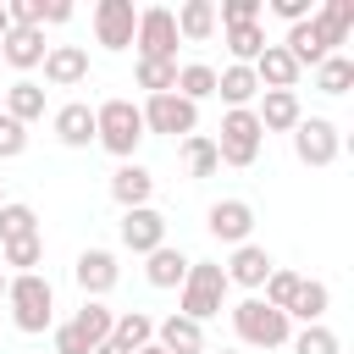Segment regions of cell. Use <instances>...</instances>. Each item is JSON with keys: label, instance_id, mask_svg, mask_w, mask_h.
Masks as SVG:
<instances>
[{"label": "cell", "instance_id": "43", "mask_svg": "<svg viewBox=\"0 0 354 354\" xmlns=\"http://www.w3.org/2000/svg\"><path fill=\"white\" fill-rule=\"evenodd\" d=\"M6 33H11V17H6V6H0V39H6Z\"/></svg>", "mask_w": 354, "mask_h": 354}, {"label": "cell", "instance_id": "33", "mask_svg": "<svg viewBox=\"0 0 354 354\" xmlns=\"http://www.w3.org/2000/svg\"><path fill=\"white\" fill-rule=\"evenodd\" d=\"M315 88H321V94H348V88H354V61H348V55H326V61L315 66Z\"/></svg>", "mask_w": 354, "mask_h": 354}, {"label": "cell", "instance_id": "36", "mask_svg": "<svg viewBox=\"0 0 354 354\" xmlns=\"http://www.w3.org/2000/svg\"><path fill=\"white\" fill-rule=\"evenodd\" d=\"M0 254H6V266H17V277H22V271H33V266L44 260V238L33 232V238H17V243H0Z\"/></svg>", "mask_w": 354, "mask_h": 354}, {"label": "cell", "instance_id": "35", "mask_svg": "<svg viewBox=\"0 0 354 354\" xmlns=\"http://www.w3.org/2000/svg\"><path fill=\"white\" fill-rule=\"evenodd\" d=\"M138 88L171 94V88H177V61H138Z\"/></svg>", "mask_w": 354, "mask_h": 354}, {"label": "cell", "instance_id": "6", "mask_svg": "<svg viewBox=\"0 0 354 354\" xmlns=\"http://www.w3.org/2000/svg\"><path fill=\"white\" fill-rule=\"evenodd\" d=\"M133 44H138V61H177V22L166 6H144L138 11V28H133Z\"/></svg>", "mask_w": 354, "mask_h": 354}, {"label": "cell", "instance_id": "27", "mask_svg": "<svg viewBox=\"0 0 354 354\" xmlns=\"http://www.w3.org/2000/svg\"><path fill=\"white\" fill-rule=\"evenodd\" d=\"M216 94H221L232 111H249V100L260 94V83H254L249 66H227V72H216Z\"/></svg>", "mask_w": 354, "mask_h": 354}, {"label": "cell", "instance_id": "29", "mask_svg": "<svg viewBox=\"0 0 354 354\" xmlns=\"http://www.w3.org/2000/svg\"><path fill=\"white\" fill-rule=\"evenodd\" d=\"M183 160H188V177H216V171H221L216 138H205V133H188V138H183Z\"/></svg>", "mask_w": 354, "mask_h": 354}, {"label": "cell", "instance_id": "46", "mask_svg": "<svg viewBox=\"0 0 354 354\" xmlns=\"http://www.w3.org/2000/svg\"><path fill=\"white\" fill-rule=\"evenodd\" d=\"M0 299H6V271H0Z\"/></svg>", "mask_w": 354, "mask_h": 354}, {"label": "cell", "instance_id": "8", "mask_svg": "<svg viewBox=\"0 0 354 354\" xmlns=\"http://www.w3.org/2000/svg\"><path fill=\"white\" fill-rule=\"evenodd\" d=\"M337 149H343L337 122H326V116H299V127H293V155H299L304 166H332Z\"/></svg>", "mask_w": 354, "mask_h": 354}, {"label": "cell", "instance_id": "21", "mask_svg": "<svg viewBox=\"0 0 354 354\" xmlns=\"http://www.w3.org/2000/svg\"><path fill=\"white\" fill-rule=\"evenodd\" d=\"M55 138H61L66 149H88V144H94V111H88L83 100L61 105V111H55Z\"/></svg>", "mask_w": 354, "mask_h": 354}, {"label": "cell", "instance_id": "37", "mask_svg": "<svg viewBox=\"0 0 354 354\" xmlns=\"http://www.w3.org/2000/svg\"><path fill=\"white\" fill-rule=\"evenodd\" d=\"M293 354H337V332L332 326H304L299 337H288Z\"/></svg>", "mask_w": 354, "mask_h": 354}, {"label": "cell", "instance_id": "3", "mask_svg": "<svg viewBox=\"0 0 354 354\" xmlns=\"http://www.w3.org/2000/svg\"><path fill=\"white\" fill-rule=\"evenodd\" d=\"M138 138H144V116H138L133 100H105V105H94V144H105L116 160H133Z\"/></svg>", "mask_w": 354, "mask_h": 354}, {"label": "cell", "instance_id": "5", "mask_svg": "<svg viewBox=\"0 0 354 354\" xmlns=\"http://www.w3.org/2000/svg\"><path fill=\"white\" fill-rule=\"evenodd\" d=\"M260 116L254 111H227L221 116V138H216V155H221V166H254V155H260Z\"/></svg>", "mask_w": 354, "mask_h": 354}, {"label": "cell", "instance_id": "13", "mask_svg": "<svg viewBox=\"0 0 354 354\" xmlns=\"http://www.w3.org/2000/svg\"><path fill=\"white\" fill-rule=\"evenodd\" d=\"M72 277H77L83 299H105V293L116 288L122 266H116V254H111V249H83V254H77V266H72Z\"/></svg>", "mask_w": 354, "mask_h": 354}, {"label": "cell", "instance_id": "42", "mask_svg": "<svg viewBox=\"0 0 354 354\" xmlns=\"http://www.w3.org/2000/svg\"><path fill=\"white\" fill-rule=\"evenodd\" d=\"M44 22H72V6H66V0H50V6H44Z\"/></svg>", "mask_w": 354, "mask_h": 354}, {"label": "cell", "instance_id": "32", "mask_svg": "<svg viewBox=\"0 0 354 354\" xmlns=\"http://www.w3.org/2000/svg\"><path fill=\"white\" fill-rule=\"evenodd\" d=\"M227 50H232V66H254V55L266 50V28H260V22L227 28Z\"/></svg>", "mask_w": 354, "mask_h": 354}, {"label": "cell", "instance_id": "39", "mask_svg": "<svg viewBox=\"0 0 354 354\" xmlns=\"http://www.w3.org/2000/svg\"><path fill=\"white\" fill-rule=\"evenodd\" d=\"M221 28H243V22H260V0H221Z\"/></svg>", "mask_w": 354, "mask_h": 354}, {"label": "cell", "instance_id": "41", "mask_svg": "<svg viewBox=\"0 0 354 354\" xmlns=\"http://www.w3.org/2000/svg\"><path fill=\"white\" fill-rule=\"evenodd\" d=\"M271 11L293 28V22H304V17H310V0H271Z\"/></svg>", "mask_w": 354, "mask_h": 354}, {"label": "cell", "instance_id": "14", "mask_svg": "<svg viewBox=\"0 0 354 354\" xmlns=\"http://www.w3.org/2000/svg\"><path fill=\"white\" fill-rule=\"evenodd\" d=\"M254 116H260V133H293L304 111H299V94L293 88H266Z\"/></svg>", "mask_w": 354, "mask_h": 354}, {"label": "cell", "instance_id": "45", "mask_svg": "<svg viewBox=\"0 0 354 354\" xmlns=\"http://www.w3.org/2000/svg\"><path fill=\"white\" fill-rule=\"evenodd\" d=\"M138 354H166V348H160V343H144V348H138Z\"/></svg>", "mask_w": 354, "mask_h": 354}, {"label": "cell", "instance_id": "4", "mask_svg": "<svg viewBox=\"0 0 354 354\" xmlns=\"http://www.w3.org/2000/svg\"><path fill=\"white\" fill-rule=\"evenodd\" d=\"M232 332L249 348H282L293 337V321L282 310H271L266 299H243V304H232Z\"/></svg>", "mask_w": 354, "mask_h": 354}, {"label": "cell", "instance_id": "30", "mask_svg": "<svg viewBox=\"0 0 354 354\" xmlns=\"http://www.w3.org/2000/svg\"><path fill=\"white\" fill-rule=\"evenodd\" d=\"M72 326H77V332H83V337L100 348V343H111V326H116V315H111L100 299H83V310L72 315Z\"/></svg>", "mask_w": 354, "mask_h": 354}, {"label": "cell", "instance_id": "38", "mask_svg": "<svg viewBox=\"0 0 354 354\" xmlns=\"http://www.w3.org/2000/svg\"><path fill=\"white\" fill-rule=\"evenodd\" d=\"M22 149H28V127H22V122H11V116L0 111V160H17Z\"/></svg>", "mask_w": 354, "mask_h": 354}, {"label": "cell", "instance_id": "34", "mask_svg": "<svg viewBox=\"0 0 354 354\" xmlns=\"http://www.w3.org/2000/svg\"><path fill=\"white\" fill-rule=\"evenodd\" d=\"M260 288H266V304L288 315V304H293V293H299V271H282V266H271V277H266Z\"/></svg>", "mask_w": 354, "mask_h": 354}, {"label": "cell", "instance_id": "15", "mask_svg": "<svg viewBox=\"0 0 354 354\" xmlns=\"http://www.w3.org/2000/svg\"><path fill=\"white\" fill-rule=\"evenodd\" d=\"M149 194H155V177H149L138 160H122V166L111 171V199H116L122 210H138V205H149Z\"/></svg>", "mask_w": 354, "mask_h": 354}, {"label": "cell", "instance_id": "20", "mask_svg": "<svg viewBox=\"0 0 354 354\" xmlns=\"http://www.w3.org/2000/svg\"><path fill=\"white\" fill-rule=\"evenodd\" d=\"M155 343H160L166 354H205V326L188 321V315H166V321L155 326Z\"/></svg>", "mask_w": 354, "mask_h": 354}, {"label": "cell", "instance_id": "25", "mask_svg": "<svg viewBox=\"0 0 354 354\" xmlns=\"http://www.w3.org/2000/svg\"><path fill=\"white\" fill-rule=\"evenodd\" d=\"M111 343H116L122 354H138L144 343H155V321H149L144 310H127V315H116V326H111Z\"/></svg>", "mask_w": 354, "mask_h": 354}, {"label": "cell", "instance_id": "12", "mask_svg": "<svg viewBox=\"0 0 354 354\" xmlns=\"http://www.w3.org/2000/svg\"><path fill=\"white\" fill-rule=\"evenodd\" d=\"M39 66H44V83H50V88H77V83H88V50H83V44H50Z\"/></svg>", "mask_w": 354, "mask_h": 354}, {"label": "cell", "instance_id": "24", "mask_svg": "<svg viewBox=\"0 0 354 354\" xmlns=\"http://www.w3.org/2000/svg\"><path fill=\"white\" fill-rule=\"evenodd\" d=\"M149 266H144V277H149V288H183V277H188V254L183 249H171V243H160L155 254H144Z\"/></svg>", "mask_w": 354, "mask_h": 354}, {"label": "cell", "instance_id": "44", "mask_svg": "<svg viewBox=\"0 0 354 354\" xmlns=\"http://www.w3.org/2000/svg\"><path fill=\"white\" fill-rule=\"evenodd\" d=\"M94 354H122V348H116V343H100V348H94Z\"/></svg>", "mask_w": 354, "mask_h": 354}, {"label": "cell", "instance_id": "9", "mask_svg": "<svg viewBox=\"0 0 354 354\" xmlns=\"http://www.w3.org/2000/svg\"><path fill=\"white\" fill-rule=\"evenodd\" d=\"M133 28H138L133 0H100V6H94V39H100L105 50H127V44H133Z\"/></svg>", "mask_w": 354, "mask_h": 354}, {"label": "cell", "instance_id": "23", "mask_svg": "<svg viewBox=\"0 0 354 354\" xmlns=\"http://www.w3.org/2000/svg\"><path fill=\"white\" fill-rule=\"evenodd\" d=\"M171 22H177V39L205 44V39L216 33V6H210V0H188V6H177V11H171Z\"/></svg>", "mask_w": 354, "mask_h": 354}, {"label": "cell", "instance_id": "17", "mask_svg": "<svg viewBox=\"0 0 354 354\" xmlns=\"http://www.w3.org/2000/svg\"><path fill=\"white\" fill-rule=\"evenodd\" d=\"M271 266H277V260H271L260 243H238L221 271H227V282H238V288H260V282L271 277Z\"/></svg>", "mask_w": 354, "mask_h": 354}, {"label": "cell", "instance_id": "19", "mask_svg": "<svg viewBox=\"0 0 354 354\" xmlns=\"http://www.w3.org/2000/svg\"><path fill=\"white\" fill-rule=\"evenodd\" d=\"M0 111H6L11 122H22V127H28V122H39V116H44V88H39L33 77H17L11 88H0Z\"/></svg>", "mask_w": 354, "mask_h": 354}, {"label": "cell", "instance_id": "47", "mask_svg": "<svg viewBox=\"0 0 354 354\" xmlns=\"http://www.w3.org/2000/svg\"><path fill=\"white\" fill-rule=\"evenodd\" d=\"M221 354H238V348H221Z\"/></svg>", "mask_w": 354, "mask_h": 354}, {"label": "cell", "instance_id": "22", "mask_svg": "<svg viewBox=\"0 0 354 354\" xmlns=\"http://www.w3.org/2000/svg\"><path fill=\"white\" fill-rule=\"evenodd\" d=\"M326 304H332V288H326V282H315V277H299V293H293V304H288V321L321 326Z\"/></svg>", "mask_w": 354, "mask_h": 354}, {"label": "cell", "instance_id": "26", "mask_svg": "<svg viewBox=\"0 0 354 354\" xmlns=\"http://www.w3.org/2000/svg\"><path fill=\"white\" fill-rule=\"evenodd\" d=\"M171 94H183L188 105L210 100V94H216V66H205V61H183V66H177V88H171Z\"/></svg>", "mask_w": 354, "mask_h": 354}, {"label": "cell", "instance_id": "10", "mask_svg": "<svg viewBox=\"0 0 354 354\" xmlns=\"http://www.w3.org/2000/svg\"><path fill=\"white\" fill-rule=\"evenodd\" d=\"M205 227H210V238L216 243H249V232H254V210H249V199H216L210 205V216H205Z\"/></svg>", "mask_w": 354, "mask_h": 354}, {"label": "cell", "instance_id": "40", "mask_svg": "<svg viewBox=\"0 0 354 354\" xmlns=\"http://www.w3.org/2000/svg\"><path fill=\"white\" fill-rule=\"evenodd\" d=\"M50 354H94V343H88L72 321H61V326H55V348H50Z\"/></svg>", "mask_w": 354, "mask_h": 354}, {"label": "cell", "instance_id": "2", "mask_svg": "<svg viewBox=\"0 0 354 354\" xmlns=\"http://www.w3.org/2000/svg\"><path fill=\"white\" fill-rule=\"evenodd\" d=\"M227 271L216 266V260H188V277H183V310L177 315H188V321H210V315H221V304H227Z\"/></svg>", "mask_w": 354, "mask_h": 354}, {"label": "cell", "instance_id": "48", "mask_svg": "<svg viewBox=\"0 0 354 354\" xmlns=\"http://www.w3.org/2000/svg\"><path fill=\"white\" fill-rule=\"evenodd\" d=\"M0 205H6V194H0Z\"/></svg>", "mask_w": 354, "mask_h": 354}, {"label": "cell", "instance_id": "7", "mask_svg": "<svg viewBox=\"0 0 354 354\" xmlns=\"http://www.w3.org/2000/svg\"><path fill=\"white\" fill-rule=\"evenodd\" d=\"M138 116H144V133H171V138H188L199 127V105H188L183 94H149Z\"/></svg>", "mask_w": 354, "mask_h": 354}, {"label": "cell", "instance_id": "11", "mask_svg": "<svg viewBox=\"0 0 354 354\" xmlns=\"http://www.w3.org/2000/svg\"><path fill=\"white\" fill-rule=\"evenodd\" d=\"M166 243V216L155 205H138V210H122V249L133 254H155Z\"/></svg>", "mask_w": 354, "mask_h": 354}, {"label": "cell", "instance_id": "31", "mask_svg": "<svg viewBox=\"0 0 354 354\" xmlns=\"http://www.w3.org/2000/svg\"><path fill=\"white\" fill-rule=\"evenodd\" d=\"M33 232H39V216H33V205H22V199H6V205H0V243L33 238Z\"/></svg>", "mask_w": 354, "mask_h": 354}, {"label": "cell", "instance_id": "16", "mask_svg": "<svg viewBox=\"0 0 354 354\" xmlns=\"http://www.w3.org/2000/svg\"><path fill=\"white\" fill-rule=\"evenodd\" d=\"M249 72H254V83H260V88H293V83H299V61H293L282 44H266V50L254 55V66H249Z\"/></svg>", "mask_w": 354, "mask_h": 354}, {"label": "cell", "instance_id": "1", "mask_svg": "<svg viewBox=\"0 0 354 354\" xmlns=\"http://www.w3.org/2000/svg\"><path fill=\"white\" fill-rule=\"evenodd\" d=\"M6 299H11L17 332H50L55 326V288H50V277H39V271L6 277Z\"/></svg>", "mask_w": 354, "mask_h": 354}, {"label": "cell", "instance_id": "28", "mask_svg": "<svg viewBox=\"0 0 354 354\" xmlns=\"http://www.w3.org/2000/svg\"><path fill=\"white\" fill-rule=\"evenodd\" d=\"M315 28H321V39L337 50V44L348 39V28H354V0H326V6L315 11Z\"/></svg>", "mask_w": 354, "mask_h": 354}, {"label": "cell", "instance_id": "18", "mask_svg": "<svg viewBox=\"0 0 354 354\" xmlns=\"http://www.w3.org/2000/svg\"><path fill=\"white\" fill-rule=\"evenodd\" d=\"M44 28H11L6 39H0V61L6 66H17V72H28V66H39L44 61Z\"/></svg>", "mask_w": 354, "mask_h": 354}]
</instances>
